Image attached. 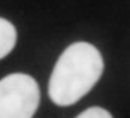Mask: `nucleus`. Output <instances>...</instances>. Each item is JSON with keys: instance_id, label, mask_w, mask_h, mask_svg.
Instances as JSON below:
<instances>
[{"instance_id": "obj_4", "label": "nucleus", "mask_w": 130, "mask_h": 118, "mask_svg": "<svg viewBox=\"0 0 130 118\" xmlns=\"http://www.w3.org/2000/svg\"><path fill=\"white\" fill-rule=\"evenodd\" d=\"M76 118H112V115L100 106H93V108L85 109L84 112H81Z\"/></svg>"}, {"instance_id": "obj_1", "label": "nucleus", "mask_w": 130, "mask_h": 118, "mask_svg": "<svg viewBox=\"0 0 130 118\" xmlns=\"http://www.w3.org/2000/svg\"><path fill=\"white\" fill-rule=\"evenodd\" d=\"M100 51L87 42H76L58 57L48 84L50 99L58 106L81 100L97 84L103 73Z\"/></svg>"}, {"instance_id": "obj_3", "label": "nucleus", "mask_w": 130, "mask_h": 118, "mask_svg": "<svg viewBox=\"0 0 130 118\" xmlns=\"http://www.w3.org/2000/svg\"><path fill=\"white\" fill-rule=\"evenodd\" d=\"M17 43V30L11 21L0 18V60L13 49Z\"/></svg>"}, {"instance_id": "obj_2", "label": "nucleus", "mask_w": 130, "mask_h": 118, "mask_svg": "<svg viewBox=\"0 0 130 118\" xmlns=\"http://www.w3.org/2000/svg\"><path fill=\"white\" fill-rule=\"evenodd\" d=\"M39 100V85L30 75L11 73L0 79V118H31Z\"/></svg>"}]
</instances>
